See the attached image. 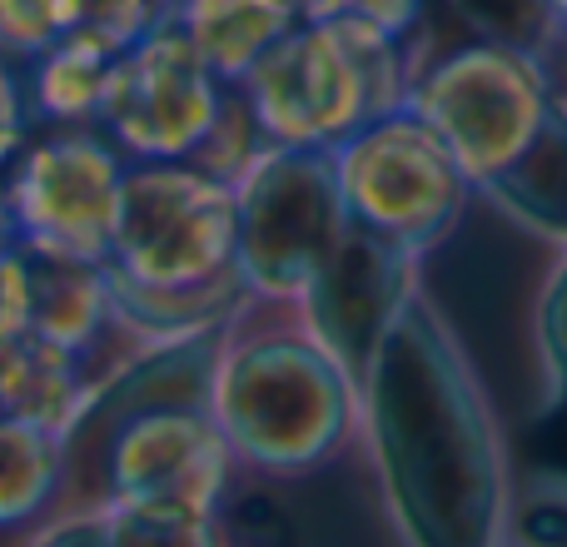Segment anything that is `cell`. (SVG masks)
Wrapping results in <instances>:
<instances>
[{
    "instance_id": "obj_6",
    "label": "cell",
    "mask_w": 567,
    "mask_h": 547,
    "mask_svg": "<svg viewBox=\"0 0 567 547\" xmlns=\"http://www.w3.org/2000/svg\"><path fill=\"white\" fill-rule=\"evenodd\" d=\"M343 229L333 149L265 145L235 175V269L255 293L303 299Z\"/></svg>"
},
{
    "instance_id": "obj_14",
    "label": "cell",
    "mask_w": 567,
    "mask_h": 547,
    "mask_svg": "<svg viewBox=\"0 0 567 547\" xmlns=\"http://www.w3.org/2000/svg\"><path fill=\"white\" fill-rule=\"evenodd\" d=\"M478 199H488L523 239L567 245V100L563 95L528 155L503 179H493Z\"/></svg>"
},
{
    "instance_id": "obj_15",
    "label": "cell",
    "mask_w": 567,
    "mask_h": 547,
    "mask_svg": "<svg viewBox=\"0 0 567 547\" xmlns=\"http://www.w3.org/2000/svg\"><path fill=\"white\" fill-rule=\"evenodd\" d=\"M110 319V289L100 265L30 255V333L50 349L85 353Z\"/></svg>"
},
{
    "instance_id": "obj_28",
    "label": "cell",
    "mask_w": 567,
    "mask_h": 547,
    "mask_svg": "<svg viewBox=\"0 0 567 547\" xmlns=\"http://www.w3.org/2000/svg\"><path fill=\"white\" fill-rule=\"evenodd\" d=\"M30 547H115L110 533V513H85V518H65L55 528H45Z\"/></svg>"
},
{
    "instance_id": "obj_5",
    "label": "cell",
    "mask_w": 567,
    "mask_h": 547,
    "mask_svg": "<svg viewBox=\"0 0 567 547\" xmlns=\"http://www.w3.org/2000/svg\"><path fill=\"white\" fill-rule=\"evenodd\" d=\"M333 175L353 225L393 239L419 259L453 239L478 199L453 149L413 105L389 110L343 140L333 149Z\"/></svg>"
},
{
    "instance_id": "obj_17",
    "label": "cell",
    "mask_w": 567,
    "mask_h": 547,
    "mask_svg": "<svg viewBox=\"0 0 567 547\" xmlns=\"http://www.w3.org/2000/svg\"><path fill=\"white\" fill-rule=\"evenodd\" d=\"M65 483V438L45 423L0 413V528L40 518Z\"/></svg>"
},
{
    "instance_id": "obj_1",
    "label": "cell",
    "mask_w": 567,
    "mask_h": 547,
    "mask_svg": "<svg viewBox=\"0 0 567 547\" xmlns=\"http://www.w3.org/2000/svg\"><path fill=\"white\" fill-rule=\"evenodd\" d=\"M363 423L403 547H503L518 478L488 379L453 319L413 293L369 379Z\"/></svg>"
},
{
    "instance_id": "obj_16",
    "label": "cell",
    "mask_w": 567,
    "mask_h": 547,
    "mask_svg": "<svg viewBox=\"0 0 567 547\" xmlns=\"http://www.w3.org/2000/svg\"><path fill=\"white\" fill-rule=\"evenodd\" d=\"M75 359L80 353L50 349L35 333L6 343V349H0V413L65 433L70 423H75L80 403L90 399L85 383H80Z\"/></svg>"
},
{
    "instance_id": "obj_25",
    "label": "cell",
    "mask_w": 567,
    "mask_h": 547,
    "mask_svg": "<svg viewBox=\"0 0 567 547\" xmlns=\"http://www.w3.org/2000/svg\"><path fill=\"white\" fill-rule=\"evenodd\" d=\"M303 20H359L393 40H409L423 20V0H299Z\"/></svg>"
},
{
    "instance_id": "obj_4",
    "label": "cell",
    "mask_w": 567,
    "mask_h": 547,
    "mask_svg": "<svg viewBox=\"0 0 567 547\" xmlns=\"http://www.w3.org/2000/svg\"><path fill=\"white\" fill-rule=\"evenodd\" d=\"M409 105L439 130V140L483 195L543 135L558 110V80L533 50L468 35L419 65Z\"/></svg>"
},
{
    "instance_id": "obj_7",
    "label": "cell",
    "mask_w": 567,
    "mask_h": 547,
    "mask_svg": "<svg viewBox=\"0 0 567 547\" xmlns=\"http://www.w3.org/2000/svg\"><path fill=\"white\" fill-rule=\"evenodd\" d=\"M110 269L145 289H189L235 274V179L185 159L135 165Z\"/></svg>"
},
{
    "instance_id": "obj_29",
    "label": "cell",
    "mask_w": 567,
    "mask_h": 547,
    "mask_svg": "<svg viewBox=\"0 0 567 547\" xmlns=\"http://www.w3.org/2000/svg\"><path fill=\"white\" fill-rule=\"evenodd\" d=\"M6 235H16V225H10V195L0 185V245H6Z\"/></svg>"
},
{
    "instance_id": "obj_2",
    "label": "cell",
    "mask_w": 567,
    "mask_h": 547,
    "mask_svg": "<svg viewBox=\"0 0 567 547\" xmlns=\"http://www.w3.org/2000/svg\"><path fill=\"white\" fill-rule=\"evenodd\" d=\"M409 40L359 20H299L289 35L239 80L265 145L339 149L379 115L413 95Z\"/></svg>"
},
{
    "instance_id": "obj_24",
    "label": "cell",
    "mask_w": 567,
    "mask_h": 547,
    "mask_svg": "<svg viewBox=\"0 0 567 547\" xmlns=\"http://www.w3.org/2000/svg\"><path fill=\"white\" fill-rule=\"evenodd\" d=\"M60 40L55 0H0V55L40 60Z\"/></svg>"
},
{
    "instance_id": "obj_8",
    "label": "cell",
    "mask_w": 567,
    "mask_h": 547,
    "mask_svg": "<svg viewBox=\"0 0 567 547\" xmlns=\"http://www.w3.org/2000/svg\"><path fill=\"white\" fill-rule=\"evenodd\" d=\"M229 85L195 55L169 20H159L135 50L115 60L100 125L115 135V149L145 159L205 155L229 115Z\"/></svg>"
},
{
    "instance_id": "obj_13",
    "label": "cell",
    "mask_w": 567,
    "mask_h": 547,
    "mask_svg": "<svg viewBox=\"0 0 567 547\" xmlns=\"http://www.w3.org/2000/svg\"><path fill=\"white\" fill-rule=\"evenodd\" d=\"M299 20V0H175L169 6V25L225 85H239Z\"/></svg>"
},
{
    "instance_id": "obj_19",
    "label": "cell",
    "mask_w": 567,
    "mask_h": 547,
    "mask_svg": "<svg viewBox=\"0 0 567 547\" xmlns=\"http://www.w3.org/2000/svg\"><path fill=\"white\" fill-rule=\"evenodd\" d=\"M30 110L45 120H100L115 55L90 50L80 40H55L40 60H30Z\"/></svg>"
},
{
    "instance_id": "obj_31",
    "label": "cell",
    "mask_w": 567,
    "mask_h": 547,
    "mask_svg": "<svg viewBox=\"0 0 567 547\" xmlns=\"http://www.w3.org/2000/svg\"><path fill=\"white\" fill-rule=\"evenodd\" d=\"M558 60H563V75H558V95L567 100V50H563V55H558ZM553 70H558V65H553Z\"/></svg>"
},
{
    "instance_id": "obj_9",
    "label": "cell",
    "mask_w": 567,
    "mask_h": 547,
    "mask_svg": "<svg viewBox=\"0 0 567 547\" xmlns=\"http://www.w3.org/2000/svg\"><path fill=\"white\" fill-rule=\"evenodd\" d=\"M120 155L90 135H50L20 149L6 179L10 225L35 255L75 259V265H110L125 199Z\"/></svg>"
},
{
    "instance_id": "obj_27",
    "label": "cell",
    "mask_w": 567,
    "mask_h": 547,
    "mask_svg": "<svg viewBox=\"0 0 567 547\" xmlns=\"http://www.w3.org/2000/svg\"><path fill=\"white\" fill-rule=\"evenodd\" d=\"M30 90L25 80L10 70V60L0 55V169L10 165V159H20V149H25V130H30Z\"/></svg>"
},
{
    "instance_id": "obj_21",
    "label": "cell",
    "mask_w": 567,
    "mask_h": 547,
    "mask_svg": "<svg viewBox=\"0 0 567 547\" xmlns=\"http://www.w3.org/2000/svg\"><path fill=\"white\" fill-rule=\"evenodd\" d=\"M115 547H225V528L205 508L175 503H110Z\"/></svg>"
},
{
    "instance_id": "obj_22",
    "label": "cell",
    "mask_w": 567,
    "mask_h": 547,
    "mask_svg": "<svg viewBox=\"0 0 567 547\" xmlns=\"http://www.w3.org/2000/svg\"><path fill=\"white\" fill-rule=\"evenodd\" d=\"M60 6V40H80L105 55L135 50L159 25L155 0H55Z\"/></svg>"
},
{
    "instance_id": "obj_18",
    "label": "cell",
    "mask_w": 567,
    "mask_h": 547,
    "mask_svg": "<svg viewBox=\"0 0 567 547\" xmlns=\"http://www.w3.org/2000/svg\"><path fill=\"white\" fill-rule=\"evenodd\" d=\"M548 265L533 279L523 333H528V359L538 379V409H567V245H548Z\"/></svg>"
},
{
    "instance_id": "obj_11",
    "label": "cell",
    "mask_w": 567,
    "mask_h": 547,
    "mask_svg": "<svg viewBox=\"0 0 567 547\" xmlns=\"http://www.w3.org/2000/svg\"><path fill=\"white\" fill-rule=\"evenodd\" d=\"M229 438L199 409H165L135 419L105 453L110 503H175L215 513L229 478Z\"/></svg>"
},
{
    "instance_id": "obj_30",
    "label": "cell",
    "mask_w": 567,
    "mask_h": 547,
    "mask_svg": "<svg viewBox=\"0 0 567 547\" xmlns=\"http://www.w3.org/2000/svg\"><path fill=\"white\" fill-rule=\"evenodd\" d=\"M548 10H553V20L567 30V0H548Z\"/></svg>"
},
{
    "instance_id": "obj_12",
    "label": "cell",
    "mask_w": 567,
    "mask_h": 547,
    "mask_svg": "<svg viewBox=\"0 0 567 547\" xmlns=\"http://www.w3.org/2000/svg\"><path fill=\"white\" fill-rule=\"evenodd\" d=\"M225 329V323H219ZM219 329L189 333V339H175L169 349L145 353L140 363H130L110 389L90 393L80 403L75 423H70L60 438H65V468L95 473L105 468V453L120 433L135 419H150V413L165 409H199V399L215 393L219 379Z\"/></svg>"
},
{
    "instance_id": "obj_32",
    "label": "cell",
    "mask_w": 567,
    "mask_h": 547,
    "mask_svg": "<svg viewBox=\"0 0 567 547\" xmlns=\"http://www.w3.org/2000/svg\"><path fill=\"white\" fill-rule=\"evenodd\" d=\"M503 547H533V543H523V538H508V543H503Z\"/></svg>"
},
{
    "instance_id": "obj_10",
    "label": "cell",
    "mask_w": 567,
    "mask_h": 547,
    "mask_svg": "<svg viewBox=\"0 0 567 547\" xmlns=\"http://www.w3.org/2000/svg\"><path fill=\"white\" fill-rule=\"evenodd\" d=\"M419 269H423L419 255H409L403 245H393V239L349 219L333 255L323 259V269L303 289L309 333L339 359V369L349 373L359 393L383 339H389V329L409 309L413 293L423 289Z\"/></svg>"
},
{
    "instance_id": "obj_26",
    "label": "cell",
    "mask_w": 567,
    "mask_h": 547,
    "mask_svg": "<svg viewBox=\"0 0 567 547\" xmlns=\"http://www.w3.org/2000/svg\"><path fill=\"white\" fill-rule=\"evenodd\" d=\"M30 333V259L0 245V349Z\"/></svg>"
},
{
    "instance_id": "obj_20",
    "label": "cell",
    "mask_w": 567,
    "mask_h": 547,
    "mask_svg": "<svg viewBox=\"0 0 567 547\" xmlns=\"http://www.w3.org/2000/svg\"><path fill=\"white\" fill-rule=\"evenodd\" d=\"M463 16V25L478 40H503V45L533 50L538 60H548V70L558 65L567 50V30L553 20L548 0H449Z\"/></svg>"
},
{
    "instance_id": "obj_23",
    "label": "cell",
    "mask_w": 567,
    "mask_h": 547,
    "mask_svg": "<svg viewBox=\"0 0 567 547\" xmlns=\"http://www.w3.org/2000/svg\"><path fill=\"white\" fill-rule=\"evenodd\" d=\"M513 538L533 547H567V478H528L518 483Z\"/></svg>"
},
{
    "instance_id": "obj_3",
    "label": "cell",
    "mask_w": 567,
    "mask_h": 547,
    "mask_svg": "<svg viewBox=\"0 0 567 547\" xmlns=\"http://www.w3.org/2000/svg\"><path fill=\"white\" fill-rule=\"evenodd\" d=\"M359 389L313 333L255 339L219 363L215 419L229 448L269 473H303L343 448Z\"/></svg>"
}]
</instances>
